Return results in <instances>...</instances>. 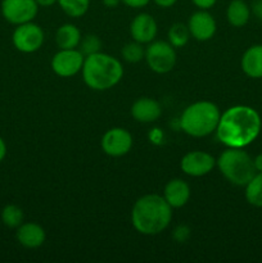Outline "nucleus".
I'll list each match as a JSON object with an SVG mask.
<instances>
[{
  "instance_id": "28",
  "label": "nucleus",
  "mask_w": 262,
  "mask_h": 263,
  "mask_svg": "<svg viewBox=\"0 0 262 263\" xmlns=\"http://www.w3.org/2000/svg\"><path fill=\"white\" fill-rule=\"evenodd\" d=\"M193 4L197 8L203 10H208L217 3V0H192Z\"/></svg>"
},
{
  "instance_id": "2",
  "label": "nucleus",
  "mask_w": 262,
  "mask_h": 263,
  "mask_svg": "<svg viewBox=\"0 0 262 263\" xmlns=\"http://www.w3.org/2000/svg\"><path fill=\"white\" fill-rule=\"evenodd\" d=\"M172 220V207L158 194L139 198L131 211L134 229L143 235H157L169 228Z\"/></svg>"
},
{
  "instance_id": "24",
  "label": "nucleus",
  "mask_w": 262,
  "mask_h": 263,
  "mask_svg": "<svg viewBox=\"0 0 262 263\" xmlns=\"http://www.w3.org/2000/svg\"><path fill=\"white\" fill-rule=\"evenodd\" d=\"M121 54H122V58L128 63H139L141 59L145 58V49L143 48V44L134 40L123 45Z\"/></svg>"
},
{
  "instance_id": "30",
  "label": "nucleus",
  "mask_w": 262,
  "mask_h": 263,
  "mask_svg": "<svg viewBox=\"0 0 262 263\" xmlns=\"http://www.w3.org/2000/svg\"><path fill=\"white\" fill-rule=\"evenodd\" d=\"M153 2L161 8H171L172 5L176 4L177 0H153Z\"/></svg>"
},
{
  "instance_id": "23",
  "label": "nucleus",
  "mask_w": 262,
  "mask_h": 263,
  "mask_svg": "<svg viewBox=\"0 0 262 263\" xmlns=\"http://www.w3.org/2000/svg\"><path fill=\"white\" fill-rule=\"evenodd\" d=\"M23 211L15 204H8L2 211V221L7 228L17 229L23 223Z\"/></svg>"
},
{
  "instance_id": "18",
  "label": "nucleus",
  "mask_w": 262,
  "mask_h": 263,
  "mask_svg": "<svg viewBox=\"0 0 262 263\" xmlns=\"http://www.w3.org/2000/svg\"><path fill=\"white\" fill-rule=\"evenodd\" d=\"M81 41V32L72 23H64L57 30L55 43L61 49H76Z\"/></svg>"
},
{
  "instance_id": "15",
  "label": "nucleus",
  "mask_w": 262,
  "mask_h": 263,
  "mask_svg": "<svg viewBox=\"0 0 262 263\" xmlns=\"http://www.w3.org/2000/svg\"><path fill=\"white\" fill-rule=\"evenodd\" d=\"M17 240L22 247L28 249L39 248L46 239L45 230L36 222H25L17 228Z\"/></svg>"
},
{
  "instance_id": "33",
  "label": "nucleus",
  "mask_w": 262,
  "mask_h": 263,
  "mask_svg": "<svg viewBox=\"0 0 262 263\" xmlns=\"http://www.w3.org/2000/svg\"><path fill=\"white\" fill-rule=\"evenodd\" d=\"M254 167H256L257 172H262V154H258L256 158L253 159Z\"/></svg>"
},
{
  "instance_id": "25",
  "label": "nucleus",
  "mask_w": 262,
  "mask_h": 263,
  "mask_svg": "<svg viewBox=\"0 0 262 263\" xmlns=\"http://www.w3.org/2000/svg\"><path fill=\"white\" fill-rule=\"evenodd\" d=\"M80 45H81L80 51H81L85 57H87L91 55V54L99 53L100 49H102V41L99 40V37H98L97 35L90 33V35H86L84 39H81Z\"/></svg>"
},
{
  "instance_id": "5",
  "label": "nucleus",
  "mask_w": 262,
  "mask_h": 263,
  "mask_svg": "<svg viewBox=\"0 0 262 263\" xmlns=\"http://www.w3.org/2000/svg\"><path fill=\"white\" fill-rule=\"evenodd\" d=\"M217 166L229 182L236 186H246L257 174L253 159L241 148H228L220 154Z\"/></svg>"
},
{
  "instance_id": "32",
  "label": "nucleus",
  "mask_w": 262,
  "mask_h": 263,
  "mask_svg": "<svg viewBox=\"0 0 262 263\" xmlns=\"http://www.w3.org/2000/svg\"><path fill=\"white\" fill-rule=\"evenodd\" d=\"M38 3L39 7H43V8H48V7H53L54 4H57L58 0H35Z\"/></svg>"
},
{
  "instance_id": "17",
  "label": "nucleus",
  "mask_w": 262,
  "mask_h": 263,
  "mask_svg": "<svg viewBox=\"0 0 262 263\" xmlns=\"http://www.w3.org/2000/svg\"><path fill=\"white\" fill-rule=\"evenodd\" d=\"M241 69L251 79H262V45H253L244 51Z\"/></svg>"
},
{
  "instance_id": "22",
  "label": "nucleus",
  "mask_w": 262,
  "mask_h": 263,
  "mask_svg": "<svg viewBox=\"0 0 262 263\" xmlns=\"http://www.w3.org/2000/svg\"><path fill=\"white\" fill-rule=\"evenodd\" d=\"M190 31L186 25L184 23H175L170 27L167 37H169V43L171 44L174 48H182L188 44L190 37Z\"/></svg>"
},
{
  "instance_id": "16",
  "label": "nucleus",
  "mask_w": 262,
  "mask_h": 263,
  "mask_svg": "<svg viewBox=\"0 0 262 263\" xmlns=\"http://www.w3.org/2000/svg\"><path fill=\"white\" fill-rule=\"evenodd\" d=\"M163 198L172 208H181L189 202L190 186L181 179H172L163 190Z\"/></svg>"
},
{
  "instance_id": "29",
  "label": "nucleus",
  "mask_w": 262,
  "mask_h": 263,
  "mask_svg": "<svg viewBox=\"0 0 262 263\" xmlns=\"http://www.w3.org/2000/svg\"><path fill=\"white\" fill-rule=\"evenodd\" d=\"M252 7H253L252 9H253L254 14H256L259 20H262V0H256Z\"/></svg>"
},
{
  "instance_id": "27",
  "label": "nucleus",
  "mask_w": 262,
  "mask_h": 263,
  "mask_svg": "<svg viewBox=\"0 0 262 263\" xmlns=\"http://www.w3.org/2000/svg\"><path fill=\"white\" fill-rule=\"evenodd\" d=\"M125 5L130 8H135V9H140V8L146 7L152 0H121Z\"/></svg>"
},
{
  "instance_id": "6",
  "label": "nucleus",
  "mask_w": 262,
  "mask_h": 263,
  "mask_svg": "<svg viewBox=\"0 0 262 263\" xmlns=\"http://www.w3.org/2000/svg\"><path fill=\"white\" fill-rule=\"evenodd\" d=\"M145 61L156 73H169L176 64V51L169 41H152L145 49Z\"/></svg>"
},
{
  "instance_id": "4",
  "label": "nucleus",
  "mask_w": 262,
  "mask_h": 263,
  "mask_svg": "<svg viewBox=\"0 0 262 263\" xmlns=\"http://www.w3.org/2000/svg\"><path fill=\"white\" fill-rule=\"evenodd\" d=\"M220 117V109L215 103L202 100L185 108L180 118V126L189 136L204 138L216 131Z\"/></svg>"
},
{
  "instance_id": "7",
  "label": "nucleus",
  "mask_w": 262,
  "mask_h": 263,
  "mask_svg": "<svg viewBox=\"0 0 262 263\" xmlns=\"http://www.w3.org/2000/svg\"><path fill=\"white\" fill-rule=\"evenodd\" d=\"M13 45L22 53H35L43 46L44 31L39 25L32 22L18 25L12 36Z\"/></svg>"
},
{
  "instance_id": "10",
  "label": "nucleus",
  "mask_w": 262,
  "mask_h": 263,
  "mask_svg": "<svg viewBox=\"0 0 262 263\" xmlns=\"http://www.w3.org/2000/svg\"><path fill=\"white\" fill-rule=\"evenodd\" d=\"M133 146V136L122 127L108 130L102 138V149L109 157H122L130 152Z\"/></svg>"
},
{
  "instance_id": "20",
  "label": "nucleus",
  "mask_w": 262,
  "mask_h": 263,
  "mask_svg": "<svg viewBox=\"0 0 262 263\" xmlns=\"http://www.w3.org/2000/svg\"><path fill=\"white\" fill-rule=\"evenodd\" d=\"M246 199L254 207H262V172H257L246 185Z\"/></svg>"
},
{
  "instance_id": "3",
  "label": "nucleus",
  "mask_w": 262,
  "mask_h": 263,
  "mask_svg": "<svg viewBox=\"0 0 262 263\" xmlns=\"http://www.w3.org/2000/svg\"><path fill=\"white\" fill-rule=\"evenodd\" d=\"M82 79L92 90L104 91L112 89L123 76V67L115 57L99 51L85 57L82 66Z\"/></svg>"
},
{
  "instance_id": "14",
  "label": "nucleus",
  "mask_w": 262,
  "mask_h": 263,
  "mask_svg": "<svg viewBox=\"0 0 262 263\" xmlns=\"http://www.w3.org/2000/svg\"><path fill=\"white\" fill-rule=\"evenodd\" d=\"M162 115V107L152 98H140L131 107V116L134 120L141 123H151L158 120Z\"/></svg>"
},
{
  "instance_id": "19",
  "label": "nucleus",
  "mask_w": 262,
  "mask_h": 263,
  "mask_svg": "<svg viewBox=\"0 0 262 263\" xmlns=\"http://www.w3.org/2000/svg\"><path fill=\"white\" fill-rule=\"evenodd\" d=\"M229 23L234 27H243L251 17V9L244 0H231L226 10Z\"/></svg>"
},
{
  "instance_id": "1",
  "label": "nucleus",
  "mask_w": 262,
  "mask_h": 263,
  "mask_svg": "<svg viewBox=\"0 0 262 263\" xmlns=\"http://www.w3.org/2000/svg\"><path fill=\"white\" fill-rule=\"evenodd\" d=\"M261 131V117L247 105H234L221 115L216 135L228 148H246Z\"/></svg>"
},
{
  "instance_id": "12",
  "label": "nucleus",
  "mask_w": 262,
  "mask_h": 263,
  "mask_svg": "<svg viewBox=\"0 0 262 263\" xmlns=\"http://www.w3.org/2000/svg\"><path fill=\"white\" fill-rule=\"evenodd\" d=\"M190 35L198 41H207L216 33V21L207 10L199 9L193 13L188 22Z\"/></svg>"
},
{
  "instance_id": "11",
  "label": "nucleus",
  "mask_w": 262,
  "mask_h": 263,
  "mask_svg": "<svg viewBox=\"0 0 262 263\" xmlns=\"http://www.w3.org/2000/svg\"><path fill=\"white\" fill-rule=\"evenodd\" d=\"M216 166V159L207 152L193 151L185 154L180 162L182 172L193 177H200L210 174Z\"/></svg>"
},
{
  "instance_id": "8",
  "label": "nucleus",
  "mask_w": 262,
  "mask_h": 263,
  "mask_svg": "<svg viewBox=\"0 0 262 263\" xmlns=\"http://www.w3.org/2000/svg\"><path fill=\"white\" fill-rule=\"evenodd\" d=\"M39 5L35 0H3L2 14L12 25L32 22L38 15Z\"/></svg>"
},
{
  "instance_id": "9",
  "label": "nucleus",
  "mask_w": 262,
  "mask_h": 263,
  "mask_svg": "<svg viewBox=\"0 0 262 263\" xmlns=\"http://www.w3.org/2000/svg\"><path fill=\"white\" fill-rule=\"evenodd\" d=\"M85 55L77 49H61L51 59V69L59 77H72L84 66Z\"/></svg>"
},
{
  "instance_id": "34",
  "label": "nucleus",
  "mask_w": 262,
  "mask_h": 263,
  "mask_svg": "<svg viewBox=\"0 0 262 263\" xmlns=\"http://www.w3.org/2000/svg\"><path fill=\"white\" fill-rule=\"evenodd\" d=\"M120 3H122L121 0H103V4L107 8H116L120 5Z\"/></svg>"
},
{
  "instance_id": "26",
  "label": "nucleus",
  "mask_w": 262,
  "mask_h": 263,
  "mask_svg": "<svg viewBox=\"0 0 262 263\" xmlns=\"http://www.w3.org/2000/svg\"><path fill=\"white\" fill-rule=\"evenodd\" d=\"M190 229L186 225H179L174 230V239L177 243H185L190 238Z\"/></svg>"
},
{
  "instance_id": "13",
  "label": "nucleus",
  "mask_w": 262,
  "mask_h": 263,
  "mask_svg": "<svg viewBox=\"0 0 262 263\" xmlns=\"http://www.w3.org/2000/svg\"><path fill=\"white\" fill-rule=\"evenodd\" d=\"M157 22L149 13H140L130 25V33L135 41L140 44H149L157 36Z\"/></svg>"
},
{
  "instance_id": "21",
  "label": "nucleus",
  "mask_w": 262,
  "mask_h": 263,
  "mask_svg": "<svg viewBox=\"0 0 262 263\" xmlns=\"http://www.w3.org/2000/svg\"><path fill=\"white\" fill-rule=\"evenodd\" d=\"M57 3L62 10L72 18L82 17L90 8V0H58Z\"/></svg>"
},
{
  "instance_id": "31",
  "label": "nucleus",
  "mask_w": 262,
  "mask_h": 263,
  "mask_svg": "<svg viewBox=\"0 0 262 263\" xmlns=\"http://www.w3.org/2000/svg\"><path fill=\"white\" fill-rule=\"evenodd\" d=\"M5 156H7V144H5V141L0 136V162L4 161Z\"/></svg>"
}]
</instances>
